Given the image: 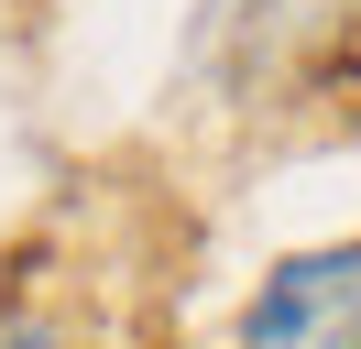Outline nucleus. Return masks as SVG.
Listing matches in <instances>:
<instances>
[{
  "mask_svg": "<svg viewBox=\"0 0 361 349\" xmlns=\"http://www.w3.org/2000/svg\"><path fill=\"white\" fill-rule=\"evenodd\" d=\"M350 44H361V0H208L186 33V65L230 109H295L350 65Z\"/></svg>",
  "mask_w": 361,
  "mask_h": 349,
  "instance_id": "nucleus-1",
  "label": "nucleus"
},
{
  "mask_svg": "<svg viewBox=\"0 0 361 349\" xmlns=\"http://www.w3.org/2000/svg\"><path fill=\"white\" fill-rule=\"evenodd\" d=\"M230 349H361V240L285 251L263 284H252Z\"/></svg>",
  "mask_w": 361,
  "mask_h": 349,
  "instance_id": "nucleus-2",
  "label": "nucleus"
}]
</instances>
